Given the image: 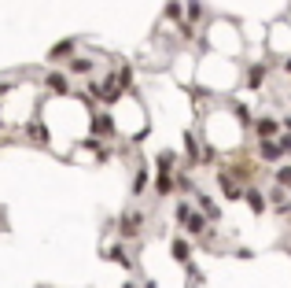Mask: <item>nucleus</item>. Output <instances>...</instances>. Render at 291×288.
Here are the masks:
<instances>
[{
	"label": "nucleus",
	"mask_w": 291,
	"mask_h": 288,
	"mask_svg": "<svg viewBox=\"0 0 291 288\" xmlns=\"http://www.w3.org/2000/svg\"><path fill=\"white\" fill-rule=\"evenodd\" d=\"M247 200H251V207H254L258 214L266 211V200H262V192H258V188H251V192H247Z\"/></svg>",
	"instance_id": "20e7f679"
},
{
	"label": "nucleus",
	"mask_w": 291,
	"mask_h": 288,
	"mask_svg": "<svg viewBox=\"0 0 291 288\" xmlns=\"http://www.w3.org/2000/svg\"><path fill=\"white\" fill-rule=\"evenodd\" d=\"M262 159H266V163H276V159H280V148H276V144H262Z\"/></svg>",
	"instance_id": "f03ea898"
},
{
	"label": "nucleus",
	"mask_w": 291,
	"mask_h": 288,
	"mask_svg": "<svg viewBox=\"0 0 291 288\" xmlns=\"http://www.w3.org/2000/svg\"><path fill=\"white\" fill-rule=\"evenodd\" d=\"M276 181H280V185H288V188H291V170H280V174H276Z\"/></svg>",
	"instance_id": "9d476101"
},
{
	"label": "nucleus",
	"mask_w": 291,
	"mask_h": 288,
	"mask_svg": "<svg viewBox=\"0 0 291 288\" xmlns=\"http://www.w3.org/2000/svg\"><path fill=\"white\" fill-rule=\"evenodd\" d=\"M254 129H258V137H262V141H269V137L276 133V122H273V119H258Z\"/></svg>",
	"instance_id": "f257e3e1"
},
{
	"label": "nucleus",
	"mask_w": 291,
	"mask_h": 288,
	"mask_svg": "<svg viewBox=\"0 0 291 288\" xmlns=\"http://www.w3.org/2000/svg\"><path fill=\"white\" fill-rule=\"evenodd\" d=\"M288 70H291V60H288Z\"/></svg>",
	"instance_id": "9b49d317"
},
{
	"label": "nucleus",
	"mask_w": 291,
	"mask_h": 288,
	"mask_svg": "<svg viewBox=\"0 0 291 288\" xmlns=\"http://www.w3.org/2000/svg\"><path fill=\"white\" fill-rule=\"evenodd\" d=\"M188 19H203V8H199V0H192V4H188Z\"/></svg>",
	"instance_id": "0eeeda50"
},
{
	"label": "nucleus",
	"mask_w": 291,
	"mask_h": 288,
	"mask_svg": "<svg viewBox=\"0 0 291 288\" xmlns=\"http://www.w3.org/2000/svg\"><path fill=\"white\" fill-rule=\"evenodd\" d=\"M170 188H174V181H170V174H166V170H162V174H158V192L166 196Z\"/></svg>",
	"instance_id": "39448f33"
},
{
	"label": "nucleus",
	"mask_w": 291,
	"mask_h": 288,
	"mask_svg": "<svg viewBox=\"0 0 291 288\" xmlns=\"http://www.w3.org/2000/svg\"><path fill=\"white\" fill-rule=\"evenodd\" d=\"M174 255H177V259H184V255H188V244H184V240H174Z\"/></svg>",
	"instance_id": "6e6552de"
},
{
	"label": "nucleus",
	"mask_w": 291,
	"mask_h": 288,
	"mask_svg": "<svg viewBox=\"0 0 291 288\" xmlns=\"http://www.w3.org/2000/svg\"><path fill=\"white\" fill-rule=\"evenodd\" d=\"M48 85H52V89H59V93L67 89V82H63V78H59V74H52V78H48Z\"/></svg>",
	"instance_id": "1a4fd4ad"
},
{
	"label": "nucleus",
	"mask_w": 291,
	"mask_h": 288,
	"mask_svg": "<svg viewBox=\"0 0 291 288\" xmlns=\"http://www.w3.org/2000/svg\"><path fill=\"white\" fill-rule=\"evenodd\" d=\"M221 192H225V196H233V200H236V196H243V188H240V185H236V181H229V178H221Z\"/></svg>",
	"instance_id": "7ed1b4c3"
},
{
	"label": "nucleus",
	"mask_w": 291,
	"mask_h": 288,
	"mask_svg": "<svg viewBox=\"0 0 291 288\" xmlns=\"http://www.w3.org/2000/svg\"><path fill=\"white\" fill-rule=\"evenodd\" d=\"M262 78H266V70H262V67H254V70L247 74V82H251V85H262Z\"/></svg>",
	"instance_id": "423d86ee"
}]
</instances>
